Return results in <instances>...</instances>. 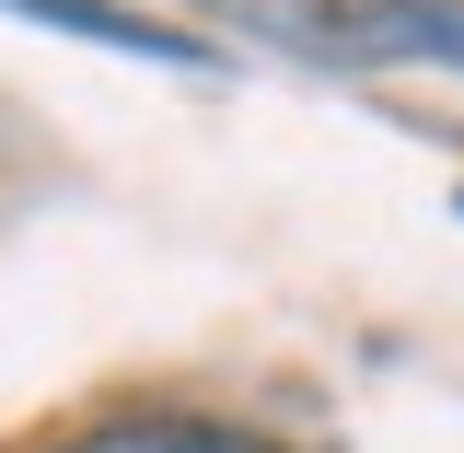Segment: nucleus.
I'll return each instance as SVG.
<instances>
[{"mask_svg":"<svg viewBox=\"0 0 464 453\" xmlns=\"http://www.w3.org/2000/svg\"><path fill=\"white\" fill-rule=\"evenodd\" d=\"M82 453H279V442L221 430V419H128V430H105V442H82Z\"/></svg>","mask_w":464,"mask_h":453,"instance_id":"1","label":"nucleus"}]
</instances>
